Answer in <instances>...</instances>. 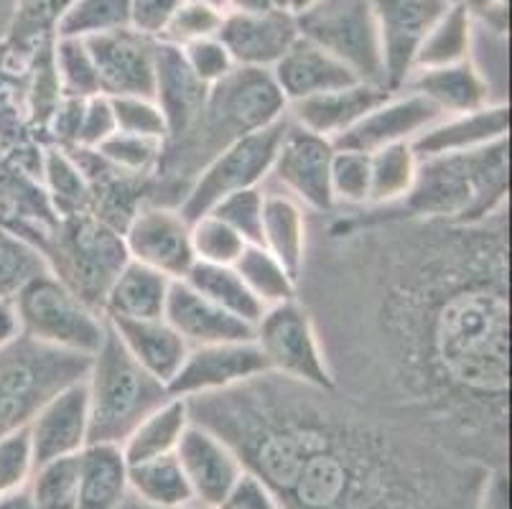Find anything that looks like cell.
<instances>
[{
  "label": "cell",
  "instance_id": "63",
  "mask_svg": "<svg viewBox=\"0 0 512 509\" xmlns=\"http://www.w3.org/2000/svg\"><path fill=\"white\" fill-rule=\"evenodd\" d=\"M451 3H456V0H451Z\"/></svg>",
  "mask_w": 512,
  "mask_h": 509
},
{
  "label": "cell",
  "instance_id": "60",
  "mask_svg": "<svg viewBox=\"0 0 512 509\" xmlns=\"http://www.w3.org/2000/svg\"><path fill=\"white\" fill-rule=\"evenodd\" d=\"M314 3H316V0H288V13L299 16V13H304L306 8H311Z\"/></svg>",
  "mask_w": 512,
  "mask_h": 509
},
{
  "label": "cell",
  "instance_id": "16",
  "mask_svg": "<svg viewBox=\"0 0 512 509\" xmlns=\"http://www.w3.org/2000/svg\"><path fill=\"white\" fill-rule=\"evenodd\" d=\"M95 59L100 92L107 97H153L156 84V39L120 28L85 41Z\"/></svg>",
  "mask_w": 512,
  "mask_h": 509
},
{
  "label": "cell",
  "instance_id": "35",
  "mask_svg": "<svg viewBox=\"0 0 512 509\" xmlns=\"http://www.w3.org/2000/svg\"><path fill=\"white\" fill-rule=\"evenodd\" d=\"M181 280H186L194 291L207 296L212 303L225 308L227 314L248 321L250 326H255V321L265 311L263 303L250 293V288L242 283V278L237 275V270L232 265L194 263L192 270Z\"/></svg>",
  "mask_w": 512,
  "mask_h": 509
},
{
  "label": "cell",
  "instance_id": "3",
  "mask_svg": "<svg viewBox=\"0 0 512 509\" xmlns=\"http://www.w3.org/2000/svg\"><path fill=\"white\" fill-rule=\"evenodd\" d=\"M286 107L271 69H232L209 87L197 120L181 135L164 140V156L151 181V202L176 207L186 186L217 153L278 123Z\"/></svg>",
  "mask_w": 512,
  "mask_h": 509
},
{
  "label": "cell",
  "instance_id": "26",
  "mask_svg": "<svg viewBox=\"0 0 512 509\" xmlns=\"http://www.w3.org/2000/svg\"><path fill=\"white\" fill-rule=\"evenodd\" d=\"M207 90V84L199 82L192 69L186 67L179 46L158 41L153 100L164 112L166 128H169L166 140L181 135L197 120L199 110L207 100Z\"/></svg>",
  "mask_w": 512,
  "mask_h": 509
},
{
  "label": "cell",
  "instance_id": "5",
  "mask_svg": "<svg viewBox=\"0 0 512 509\" xmlns=\"http://www.w3.org/2000/svg\"><path fill=\"white\" fill-rule=\"evenodd\" d=\"M90 403V443H123L148 413L171 398L169 387L148 375L125 352L107 324L100 349L90 357L85 375Z\"/></svg>",
  "mask_w": 512,
  "mask_h": 509
},
{
  "label": "cell",
  "instance_id": "37",
  "mask_svg": "<svg viewBox=\"0 0 512 509\" xmlns=\"http://www.w3.org/2000/svg\"><path fill=\"white\" fill-rule=\"evenodd\" d=\"M232 268L265 308L299 296V278L263 245L245 247Z\"/></svg>",
  "mask_w": 512,
  "mask_h": 509
},
{
  "label": "cell",
  "instance_id": "22",
  "mask_svg": "<svg viewBox=\"0 0 512 509\" xmlns=\"http://www.w3.org/2000/svg\"><path fill=\"white\" fill-rule=\"evenodd\" d=\"M164 319L179 331L189 347L225 342H248L253 339V326L248 321L227 314L225 308L194 291L186 280H174L166 298Z\"/></svg>",
  "mask_w": 512,
  "mask_h": 509
},
{
  "label": "cell",
  "instance_id": "38",
  "mask_svg": "<svg viewBox=\"0 0 512 509\" xmlns=\"http://www.w3.org/2000/svg\"><path fill=\"white\" fill-rule=\"evenodd\" d=\"M130 28V0H72L59 18V39H95Z\"/></svg>",
  "mask_w": 512,
  "mask_h": 509
},
{
  "label": "cell",
  "instance_id": "50",
  "mask_svg": "<svg viewBox=\"0 0 512 509\" xmlns=\"http://www.w3.org/2000/svg\"><path fill=\"white\" fill-rule=\"evenodd\" d=\"M115 133V112L113 100L107 95H92L82 102V115H79V133H77V148L82 151H95L102 140L110 138Z\"/></svg>",
  "mask_w": 512,
  "mask_h": 509
},
{
  "label": "cell",
  "instance_id": "6",
  "mask_svg": "<svg viewBox=\"0 0 512 509\" xmlns=\"http://www.w3.org/2000/svg\"><path fill=\"white\" fill-rule=\"evenodd\" d=\"M49 273L102 314L107 288L128 263L123 232L95 214L57 219L41 245Z\"/></svg>",
  "mask_w": 512,
  "mask_h": 509
},
{
  "label": "cell",
  "instance_id": "52",
  "mask_svg": "<svg viewBox=\"0 0 512 509\" xmlns=\"http://www.w3.org/2000/svg\"><path fill=\"white\" fill-rule=\"evenodd\" d=\"M217 509H281V504L263 479L245 469Z\"/></svg>",
  "mask_w": 512,
  "mask_h": 509
},
{
  "label": "cell",
  "instance_id": "47",
  "mask_svg": "<svg viewBox=\"0 0 512 509\" xmlns=\"http://www.w3.org/2000/svg\"><path fill=\"white\" fill-rule=\"evenodd\" d=\"M36 471V454L29 428L0 438V497L26 489Z\"/></svg>",
  "mask_w": 512,
  "mask_h": 509
},
{
  "label": "cell",
  "instance_id": "15",
  "mask_svg": "<svg viewBox=\"0 0 512 509\" xmlns=\"http://www.w3.org/2000/svg\"><path fill=\"white\" fill-rule=\"evenodd\" d=\"M265 372L268 367L253 339L189 347L179 372L169 382V392L174 398L184 400L202 398V395L230 390Z\"/></svg>",
  "mask_w": 512,
  "mask_h": 509
},
{
  "label": "cell",
  "instance_id": "41",
  "mask_svg": "<svg viewBox=\"0 0 512 509\" xmlns=\"http://www.w3.org/2000/svg\"><path fill=\"white\" fill-rule=\"evenodd\" d=\"M54 72H57L59 90L64 97H79L87 100L100 92V77H97L95 59L82 39H59L54 41Z\"/></svg>",
  "mask_w": 512,
  "mask_h": 509
},
{
  "label": "cell",
  "instance_id": "17",
  "mask_svg": "<svg viewBox=\"0 0 512 509\" xmlns=\"http://www.w3.org/2000/svg\"><path fill=\"white\" fill-rule=\"evenodd\" d=\"M176 459L184 469L186 482L192 487L197 509L220 507L222 499L230 494V489L235 487V482L245 471L235 448L225 438L209 431L202 423H194V420L181 436Z\"/></svg>",
  "mask_w": 512,
  "mask_h": 509
},
{
  "label": "cell",
  "instance_id": "21",
  "mask_svg": "<svg viewBox=\"0 0 512 509\" xmlns=\"http://www.w3.org/2000/svg\"><path fill=\"white\" fill-rule=\"evenodd\" d=\"M507 138H510V105L490 102L477 110L441 115L413 140V148L418 158L451 156V153L477 151Z\"/></svg>",
  "mask_w": 512,
  "mask_h": 509
},
{
  "label": "cell",
  "instance_id": "27",
  "mask_svg": "<svg viewBox=\"0 0 512 509\" xmlns=\"http://www.w3.org/2000/svg\"><path fill=\"white\" fill-rule=\"evenodd\" d=\"M107 324L115 331L125 352L136 359L148 375H153L169 387V382L174 380L181 362H184L186 352H189V344L181 339L179 331L164 316L138 321L115 319L107 321Z\"/></svg>",
  "mask_w": 512,
  "mask_h": 509
},
{
  "label": "cell",
  "instance_id": "9",
  "mask_svg": "<svg viewBox=\"0 0 512 509\" xmlns=\"http://www.w3.org/2000/svg\"><path fill=\"white\" fill-rule=\"evenodd\" d=\"M253 342L258 344L268 372L321 390H334L319 329L309 308L299 296L268 306L253 326Z\"/></svg>",
  "mask_w": 512,
  "mask_h": 509
},
{
  "label": "cell",
  "instance_id": "58",
  "mask_svg": "<svg viewBox=\"0 0 512 509\" xmlns=\"http://www.w3.org/2000/svg\"><path fill=\"white\" fill-rule=\"evenodd\" d=\"M123 509H197V507H153V504L138 502L136 497H128V502H125Z\"/></svg>",
  "mask_w": 512,
  "mask_h": 509
},
{
  "label": "cell",
  "instance_id": "46",
  "mask_svg": "<svg viewBox=\"0 0 512 509\" xmlns=\"http://www.w3.org/2000/svg\"><path fill=\"white\" fill-rule=\"evenodd\" d=\"M222 18H225V11H222V8L181 0V6L176 8L174 18H171L164 36L158 41H166V44L174 46H186L194 44V41L212 39V36L220 34Z\"/></svg>",
  "mask_w": 512,
  "mask_h": 509
},
{
  "label": "cell",
  "instance_id": "18",
  "mask_svg": "<svg viewBox=\"0 0 512 509\" xmlns=\"http://www.w3.org/2000/svg\"><path fill=\"white\" fill-rule=\"evenodd\" d=\"M217 39L230 51L235 67L273 69L299 39V23L281 8L225 11Z\"/></svg>",
  "mask_w": 512,
  "mask_h": 509
},
{
  "label": "cell",
  "instance_id": "57",
  "mask_svg": "<svg viewBox=\"0 0 512 509\" xmlns=\"http://www.w3.org/2000/svg\"><path fill=\"white\" fill-rule=\"evenodd\" d=\"M271 0H227V11H268Z\"/></svg>",
  "mask_w": 512,
  "mask_h": 509
},
{
  "label": "cell",
  "instance_id": "53",
  "mask_svg": "<svg viewBox=\"0 0 512 509\" xmlns=\"http://www.w3.org/2000/svg\"><path fill=\"white\" fill-rule=\"evenodd\" d=\"M467 8L472 21L490 28V34L497 39H507L510 31V0H456Z\"/></svg>",
  "mask_w": 512,
  "mask_h": 509
},
{
  "label": "cell",
  "instance_id": "19",
  "mask_svg": "<svg viewBox=\"0 0 512 509\" xmlns=\"http://www.w3.org/2000/svg\"><path fill=\"white\" fill-rule=\"evenodd\" d=\"M439 118L441 112L431 102L423 100L418 92H390L334 146L375 153L385 146H395V143H413L428 125H434Z\"/></svg>",
  "mask_w": 512,
  "mask_h": 509
},
{
  "label": "cell",
  "instance_id": "62",
  "mask_svg": "<svg viewBox=\"0 0 512 509\" xmlns=\"http://www.w3.org/2000/svg\"><path fill=\"white\" fill-rule=\"evenodd\" d=\"M273 8H281V11H288V0H271Z\"/></svg>",
  "mask_w": 512,
  "mask_h": 509
},
{
  "label": "cell",
  "instance_id": "23",
  "mask_svg": "<svg viewBox=\"0 0 512 509\" xmlns=\"http://www.w3.org/2000/svg\"><path fill=\"white\" fill-rule=\"evenodd\" d=\"M388 95L390 92L383 90V87L355 82L347 84V87H339V90L321 92V95L293 102V105L286 107V115L309 133L337 143L347 130L355 128L367 112Z\"/></svg>",
  "mask_w": 512,
  "mask_h": 509
},
{
  "label": "cell",
  "instance_id": "2",
  "mask_svg": "<svg viewBox=\"0 0 512 509\" xmlns=\"http://www.w3.org/2000/svg\"><path fill=\"white\" fill-rule=\"evenodd\" d=\"M186 403L281 509H477L492 474L339 390L273 372Z\"/></svg>",
  "mask_w": 512,
  "mask_h": 509
},
{
  "label": "cell",
  "instance_id": "10",
  "mask_svg": "<svg viewBox=\"0 0 512 509\" xmlns=\"http://www.w3.org/2000/svg\"><path fill=\"white\" fill-rule=\"evenodd\" d=\"M296 23L299 36L337 56L360 82L385 90L372 0H316Z\"/></svg>",
  "mask_w": 512,
  "mask_h": 509
},
{
  "label": "cell",
  "instance_id": "28",
  "mask_svg": "<svg viewBox=\"0 0 512 509\" xmlns=\"http://www.w3.org/2000/svg\"><path fill=\"white\" fill-rule=\"evenodd\" d=\"M263 232H260V245L276 255L296 278L306 263L309 252V232L311 214L301 207L293 196L276 189L271 184H263Z\"/></svg>",
  "mask_w": 512,
  "mask_h": 509
},
{
  "label": "cell",
  "instance_id": "30",
  "mask_svg": "<svg viewBox=\"0 0 512 509\" xmlns=\"http://www.w3.org/2000/svg\"><path fill=\"white\" fill-rule=\"evenodd\" d=\"M171 283L174 280H169L166 275L128 260L118 278L113 280V286L107 288L102 316L107 321L158 319V316H164Z\"/></svg>",
  "mask_w": 512,
  "mask_h": 509
},
{
  "label": "cell",
  "instance_id": "12",
  "mask_svg": "<svg viewBox=\"0 0 512 509\" xmlns=\"http://www.w3.org/2000/svg\"><path fill=\"white\" fill-rule=\"evenodd\" d=\"M334 151L332 140L309 133L286 115V128L265 184L286 191L309 214H329L337 207L332 196Z\"/></svg>",
  "mask_w": 512,
  "mask_h": 509
},
{
  "label": "cell",
  "instance_id": "40",
  "mask_svg": "<svg viewBox=\"0 0 512 509\" xmlns=\"http://www.w3.org/2000/svg\"><path fill=\"white\" fill-rule=\"evenodd\" d=\"M79 456V454H77ZM64 456L36 466L29 482L36 509H77L79 504V459Z\"/></svg>",
  "mask_w": 512,
  "mask_h": 509
},
{
  "label": "cell",
  "instance_id": "29",
  "mask_svg": "<svg viewBox=\"0 0 512 509\" xmlns=\"http://www.w3.org/2000/svg\"><path fill=\"white\" fill-rule=\"evenodd\" d=\"M77 509H123L130 497L128 461L118 443H87L79 451Z\"/></svg>",
  "mask_w": 512,
  "mask_h": 509
},
{
  "label": "cell",
  "instance_id": "32",
  "mask_svg": "<svg viewBox=\"0 0 512 509\" xmlns=\"http://www.w3.org/2000/svg\"><path fill=\"white\" fill-rule=\"evenodd\" d=\"M41 186L59 219L92 214V186L72 151L46 143L41 148Z\"/></svg>",
  "mask_w": 512,
  "mask_h": 509
},
{
  "label": "cell",
  "instance_id": "56",
  "mask_svg": "<svg viewBox=\"0 0 512 509\" xmlns=\"http://www.w3.org/2000/svg\"><path fill=\"white\" fill-rule=\"evenodd\" d=\"M0 509H36L29 487L18 489V492L11 494H3V497H0Z\"/></svg>",
  "mask_w": 512,
  "mask_h": 509
},
{
  "label": "cell",
  "instance_id": "4",
  "mask_svg": "<svg viewBox=\"0 0 512 509\" xmlns=\"http://www.w3.org/2000/svg\"><path fill=\"white\" fill-rule=\"evenodd\" d=\"M393 209L418 219L477 224L510 209V138L418 161L411 191Z\"/></svg>",
  "mask_w": 512,
  "mask_h": 509
},
{
  "label": "cell",
  "instance_id": "55",
  "mask_svg": "<svg viewBox=\"0 0 512 509\" xmlns=\"http://www.w3.org/2000/svg\"><path fill=\"white\" fill-rule=\"evenodd\" d=\"M18 334H21V326H18L16 306H13V301L0 298V349L11 344Z\"/></svg>",
  "mask_w": 512,
  "mask_h": 509
},
{
  "label": "cell",
  "instance_id": "61",
  "mask_svg": "<svg viewBox=\"0 0 512 509\" xmlns=\"http://www.w3.org/2000/svg\"><path fill=\"white\" fill-rule=\"evenodd\" d=\"M189 3H204V6H214V8H222V11H227V0H189Z\"/></svg>",
  "mask_w": 512,
  "mask_h": 509
},
{
  "label": "cell",
  "instance_id": "49",
  "mask_svg": "<svg viewBox=\"0 0 512 509\" xmlns=\"http://www.w3.org/2000/svg\"><path fill=\"white\" fill-rule=\"evenodd\" d=\"M179 49L181 54H184L186 67L192 69L194 77H197L202 84H207V87L217 84L222 77H227V74L235 69L230 51L225 49V44H222L217 36L194 41V44L179 46Z\"/></svg>",
  "mask_w": 512,
  "mask_h": 509
},
{
  "label": "cell",
  "instance_id": "45",
  "mask_svg": "<svg viewBox=\"0 0 512 509\" xmlns=\"http://www.w3.org/2000/svg\"><path fill=\"white\" fill-rule=\"evenodd\" d=\"M263 202L265 189H242L235 194L225 196L222 202L214 204L209 214L220 217L227 227L237 232L248 245H260V232H263Z\"/></svg>",
  "mask_w": 512,
  "mask_h": 509
},
{
  "label": "cell",
  "instance_id": "39",
  "mask_svg": "<svg viewBox=\"0 0 512 509\" xmlns=\"http://www.w3.org/2000/svg\"><path fill=\"white\" fill-rule=\"evenodd\" d=\"M49 273L44 252L31 240L0 224V298L13 301L31 280Z\"/></svg>",
  "mask_w": 512,
  "mask_h": 509
},
{
  "label": "cell",
  "instance_id": "11",
  "mask_svg": "<svg viewBox=\"0 0 512 509\" xmlns=\"http://www.w3.org/2000/svg\"><path fill=\"white\" fill-rule=\"evenodd\" d=\"M283 128H286V115L278 123L255 130V133L235 140L232 146L217 153L194 176L192 184L186 186L181 202L176 204V209L184 214L186 222H194V219L209 214L214 204L222 202L225 196L235 194V191L263 186L271 176V166Z\"/></svg>",
  "mask_w": 512,
  "mask_h": 509
},
{
  "label": "cell",
  "instance_id": "1",
  "mask_svg": "<svg viewBox=\"0 0 512 509\" xmlns=\"http://www.w3.org/2000/svg\"><path fill=\"white\" fill-rule=\"evenodd\" d=\"M299 298L334 390L487 469L510 459V209L311 214Z\"/></svg>",
  "mask_w": 512,
  "mask_h": 509
},
{
  "label": "cell",
  "instance_id": "42",
  "mask_svg": "<svg viewBox=\"0 0 512 509\" xmlns=\"http://www.w3.org/2000/svg\"><path fill=\"white\" fill-rule=\"evenodd\" d=\"M95 153L105 163L118 168V171L153 179L158 163H161V156H164V140L143 138V135L115 130L110 138H105L95 148Z\"/></svg>",
  "mask_w": 512,
  "mask_h": 509
},
{
  "label": "cell",
  "instance_id": "33",
  "mask_svg": "<svg viewBox=\"0 0 512 509\" xmlns=\"http://www.w3.org/2000/svg\"><path fill=\"white\" fill-rule=\"evenodd\" d=\"M130 497L153 507H194L192 487L186 482L176 454L128 464Z\"/></svg>",
  "mask_w": 512,
  "mask_h": 509
},
{
  "label": "cell",
  "instance_id": "59",
  "mask_svg": "<svg viewBox=\"0 0 512 509\" xmlns=\"http://www.w3.org/2000/svg\"><path fill=\"white\" fill-rule=\"evenodd\" d=\"M13 3H16V0H0V34H3V28H6L8 18H11Z\"/></svg>",
  "mask_w": 512,
  "mask_h": 509
},
{
  "label": "cell",
  "instance_id": "8",
  "mask_svg": "<svg viewBox=\"0 0 512 509\" xmlns=\"http://www.w3.org/2000/svg\"><path fill=\"white\" fill-rule=\"evenodd\" d=\"M13 306H16L21 334L62 352L92 357L107 334L105 316L74 296L51 273L31 280L13 298Z\"/></svg>",
  "mask_w": 512,
  "mask_h": 509
},
{
  "label": "cell",
  "instance_id": "36",
  "mask_svg": "<svg viewBox=\"0 0 512 509\" xmlns=\"http://www.w3.org/2000/svg\"><path fill=\"white\" fill-rule=\"evenodd\" d=\"M418 153L413 143H395L370 153V204L395 207L408 196L418 174Z\"/></svg>",
  "mask_w": 512,
  "mask_h": 509
},
{
  "label": "cell",
  "instance_id": "24",
  "mask_svg": "<svg viewBox=\"0 0 512 509\" xmlns=\"http://www.w3.org/2000/svg\"><path fill=\"white\" fill-rule=\"evenodd\" d=\"M271 74L286 105L360 82L337 56H332L304 36L293 41L291 49L281 56V62L271 69Z\"/></svg>",
  "mask_w": 512,
  "mask_h": 509
},
{
  "label": "cell",
  "instance_id": "54",
  "mask_svg": "<svg viewBox=\"0 0 512 509\" xmlns=\"http://www.w3.org/2000/svg\"><path fill=\"white\" fill-rule=\"evenodd\" d=\"M477 509H507V469L492 471L482 489Z\"/></svg>",
  "mask_w": 512,
  "mask_h": 509
},
{
  "label": "cell",
  "instance_id": "34",
  "mask_svg": "<svg viewBox=\"0 0 512 509\" xmlns=\"http://www.w3.org/2000/svg\"><path fill=\"white\" fill-rule=\"evenodd\" d=\"M474 56V21L462 3H451L423 39L416 69H436ZM413 69V72H416Z\"/></svg>",
  "mask_w": 512,
  "mask_h": 509
},
{
  "label": "cell",
  "instance_id": "43",
  "mask_svg": "<svg viewBox=\"0 0 512 509\" xmlns=\"http://www.w3.org/2000/svg\"><path fill=\"white\" fill-rule=\"evenodd\" d=\"M332 196L334 204L342 209H360L370 204V153L352 148L334 151Z\"/></svg>",
  "mask_w": 512,
  "mask_h": 509
},
{
  "label": "cell",
  "instance_id": "14",
  "mask_svg": "<svg viewBox=\"0 0 512 509\" xmlns=\"http://www.w3.org/2000/svg\"><path fill=\"white\" fill-rule=\"evenodd\" d=\"M451 0H372L385 90L400 92L416 69V54Z\"/></svg>",
  "mask_w": 512,
  "mask_h": 509
},
{
  "label": "cell",
  "instance_id": "7",
  "mask_svg": "<svg viewBox=\"0 0 512 509\" xmlns=\"http://www.w3.org/2000/svg\"><path fill=\"white\" fill-rule=\"evenodd\" d=\"M90 357L46 347L18 334L0 349V438L29 428L59 390L85 380Z\"/></svg>",
  "mask_w": 512,
  "mask_h": 509
},
{
  "label": "cell",
  "instance_id": "48",
  "mask_svg": "<svg viewBox=\"0 0 512 509\" xmlns=\"http://www.w3.org/2000/svg\"><path fill=\"white\" fill-rule=\"evenodd\" d=\"M110 100H113L115 130L166 140L169 128H166L164 112L153 97H110Z\"/></svg>",
  "mask_w": 512,
  "mask_h": 509
},
{
  "label": "cell",
  "instance_id": "44",
  "mask_svg": "<svg viewBox=\"0 0 512 509\" xmlns=\"http://www.w3.org/2000/svg\"><path fill=\"white\" fill-rule=\"evenodd\" d=\"M189 224H192L194 263L235 265L242 250L248 247V242L214 214H204Z\"/></svg>",
  "mask_w": 512,
  "mask_h": 509
},
{
  "label": "cell",
  "instance_id": "31",
  "mask_svg": "<svg viewBox=\"0 0 512 509\" xmlns=\"http://www.w3.org/2000/svg\"><path fill=\"white\" fill-rule=\"evenodd\" d=\"M189 426H192L189 403H186L184 398H174V395H171L164 405H158L153 413H148L146 418L128 433V438L120 443L125 461H128V464H136V461L176 454L181 436H184Z\"/></svg>",
  "mask_w": 512,
  "mask_h": 509
},
{
  "label": "cell",
  "instance_id": "25",
  "mask_svg": "<svg viewBox=\"0 0 512 509\" xmlns=\"http://www.w3.org/2000/svg\"><path fill=\"white\" fill-rule=\"evenodd\" d=\"M403 90L418 92L441 115L477 110V107L490 105V102H507L492 97L490 79L479 69V64L474 62V56L472 59H464V62L449 64V67L416 69Z\"/></svg>",
  "mask_w": 512,
  "mask_h": 509
},
{
  "label": "cell",
  "instance_id": "20",
  "mask_svg": "<svg viewBox=\"0 0 512 509\" xmlns=\"http://www.w3.org/2000/svg\"><path fill=\"white\" fill-rule=\"evenodd\" d=\"M36 466L51 459L77 456L90 443V403L85 380L59 390L29 423Z\"/></svg>",
  "mask_w": 512,
  "mask_h": 509
},
{
  "label": "cell",
  "instance_id": "13",
  "mask_svg": "<svg viewBox=\"0 0 512 509\" xmlns=\"http://www.w3.org/2000/svg\"><path fill=\"white\" fill-rule=\"evenodd\" d=\"M128 260L169 280H181L194 265L192 224L171 204L143 202L123 227Z\"/></svg>",
  "mask_w": 512,
  "mask_h": 509
},
{
  "label": "cell",
  "instance_id": "51",
  "mask_svg": "<svg viewBox=\"0 0 512 509\" xmlns=\"http://www.w3.org/2000/svg\"><path fill=\"white\" fill-rule=\"evenodd\" d=\"M181 0H130V28L148 39H161Z\"/></svg>",
  "mask_w": 512,
  "mask_h": 509
}]
</instances>
